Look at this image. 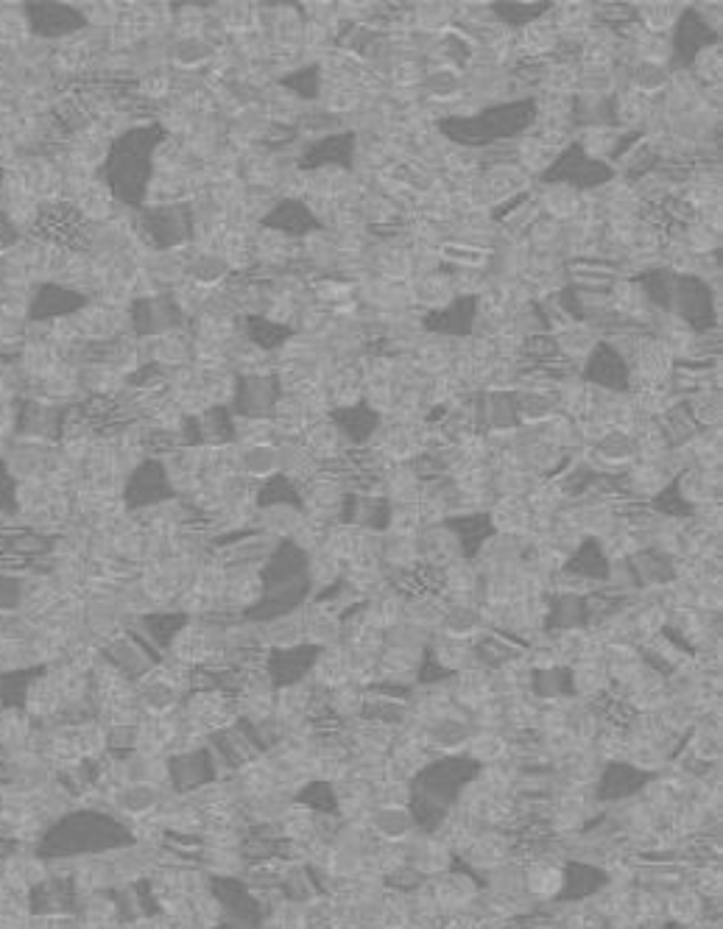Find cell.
<instances>
[{"label": "cell", "instance_id": "cell-3", "mask_svg": "<svg viewBox=\"0 0 723 929\" xmlns=\"http://www.w3.org/2000/svg\"><path fill=\"white\" fill-rule=\"evenodd\" d=\"M572 929H598V918L595 915H578L572 921Z\"/></svg>", "mask_w": 723, "mask_h": 929}, {"label": "cell", "instance_id": "cell-2", "mask_svg": "<svg viewBox=\"0 0 723 929\" xmlns=\"http://www.w3.org/2000/svg\"><path fill=\"white\" fill-rule=\"evenodd\" d=\"M670 910H673V915H676V918H682V921H693V918H695V912H698V901H695V896H693V893H679V896L673 899Z\"/></svg>", "mask_w": 723, "mask_h": 929}, {"label": "cell", "instance_id": "cell-1", "mask_svg": "<svg viewBox=\"0 0 723 929\" xmlns=\"http://www.w3.org/2000/svg\"><path fill=\"white\" fill-rule=\"evenodd\" d=\"M528 879H531V888H534L536 893H550V890L558 888V874H556L553 868H545V865H536V868L528 874Z\"/></svg>", "mask_w": 723, "mask_h": 929}]
</instances>
